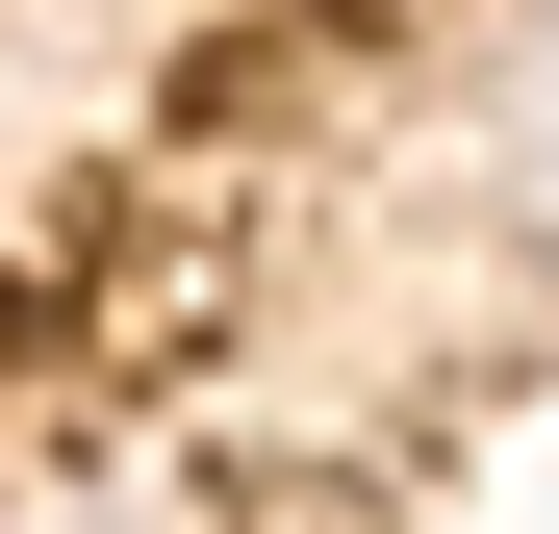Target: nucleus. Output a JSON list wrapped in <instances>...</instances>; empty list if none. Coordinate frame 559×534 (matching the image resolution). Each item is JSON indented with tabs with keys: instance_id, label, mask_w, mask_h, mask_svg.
Wrapping results in <instances>:
<instances>
[]
</instances>
